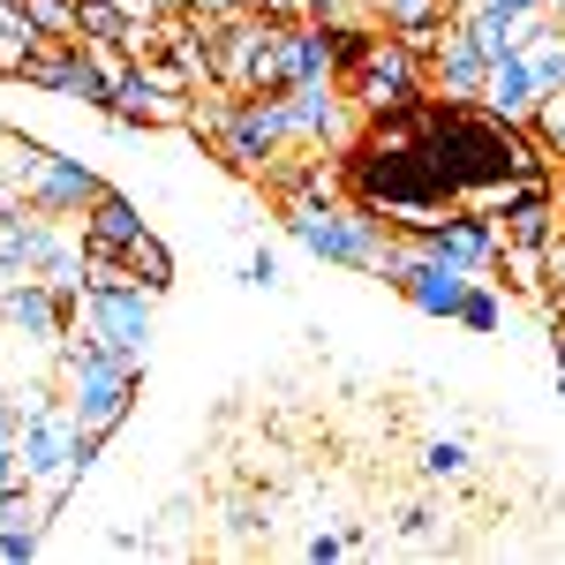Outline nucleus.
<instances>
[{"label": "nucleus", "instance_id": "obj_1", "mask_svg": "<svg viewBox=\"0 0 565 565\" xmlns=\"http://www.w3.org/2000/svg\"><path fill=\"white\" fill-rule=\"evenodd\" d=\"M279 218L309 257L340 264V271H377L392 249V226L354 196H279Z\"/></svg>", "mask_w": 565, "mask_h": 565}, {"label": "nucleus", "instance_id": "obj_2", "mask_svg": "<svg viewBox=\"0 0 565 565\" xmlns=\"http://www.w3.org/2000/svg\"><path fill=\"white\" fill-rule=\"evenodd\" d=\"M204 143H212L234 174H271V159H279L287 143H302V136H295L287 90H264V98H226V114H218V129L204 136Z\"/></svg>", "mask_w": 565, "mask_h": 565}, {"label": "nucleus", "instance_id": "obj_3", "mask_svg": "<svg viewBox=\"0 0 565 565\" xmlns=\"http://www.w3.org/2000/svg\"><path fill=\"white\" fill-rule=\"evenodd\" d=\"M8 167H15V189H23V204H39L53 218H84L90 196L106 189L90 159H68V151H53L39 136H23L15 151H8Z\"/></svg>", "mask_w": 565, "mask_h": 565}, {"label": "nucleus", "instance_id": "obj_4", "mask_svg": "<svg viewBox=\"0 0 565 565\" xmlns=\"http://www.w3.org/2000/svg\"><path fill=\"white\" fill-rule=\"evenodd\" d=\"M151 309H159V295H151V287H136V279H121V287H84V309H76V324H84L90 340H106L114 354H136V362H143V340H151Z\"/></svg>", "mask_w": 565, "mask_h": 565}, {"label": "nucleus", "instance_id": "obj_5", "mask_svg": "<svg viewBox=\"0 0 565 565\" xmlns=\"http://www.w3.org/2000/svg\"><path fill=\"white\" fill-rule=\"evenodd\" d=\"M415 53H423V84H430V98H482L490 53L476 45V31H468L460 15H452V23H437Z\"/></svg>", "mask_w": 565, "mask_h": 565}, {"label": "nucleus", "instance_id": "obj_6", "mask_svg": "<svg viewBox=\"0 0 565 565\" xmlns=\"http://www.w3.org/2000/svg\"><path fill=\"white\" fill-rule=\"evenodd\" d=\"M415 242H423L430 257L460 264V271H498V249H505V234H498V218L468 212V204H452L445 218H430V226H423Z\"/></svg>", "mask_w": 565, "mask_h": 565}, {"label": "nucleus", "instance_id": "obj_7", "mask_svg": "<svg viewBox=\"0 0 565 565\" xmlns=\"http://www.w3.org/2000/svg\"><path fill=\"white\" fill-rule=\"evenodd\" d=\"M482 114H498V121H513L527 129L535 121V106H543V90H535V68H527V53H498L490 61V76H482Z\"/></svg>", "mask_w": 565, "mask_h": 565}, {"label": "nucleus", "instance_id": "obj_8", "mask_svg": "<svg viewBox=\"0 0 565 565\" xmlns=\"http://www.w3.org/2000/svg\"><path fill=\"white\" fill-rule=\"evenodd\" d=\"M136 234H143V212H136L121 189H98L84 212V257H121Z\"/></svg>", "mask_w": 565, "mask_h": 565}, {"label": "nucleus", "instance_id": "obj_9", "mask_svg": "<svg viewBox=\"0 0 565 565\" xmlns=\"http://www.w3.org/2000/svg\"><path fill=\"white\" fill-rule=\"evenodd\" d=\"M121 271H129L136 287H151V295H167V287H174V257H167V242H159V234H151V226H143V234H136L129 249H121Z\"/></svg>", "mask_w": 565, "mask_h": 565}, {"label": "nucleus", "instance_id": "obj_10", "mask_svg": "<svg viewBox=\"0 0 565 565\" xmlns=\"http://www.w3.org/2000/svg\"><path fill=\"white\" fill-rule=\"evenodd\" d=\"M452 324H468L476 340H490V332H505V295H498V279H476L468 287V302H460V317Z\"/></svg>", "mask_w": 565, "mask_h": 565}, {"label": "nucleus", "instance_id": "obj_11", "mask_svg": "<svg viewBox=\"0 0 565 565\" xmlns=\"http://www.w3.org/2000/svg\"><path fill=\"white\" fill-rule=\"evenodd\" d=\"M437 23H452V0H392L385 8V31H399V39H423Z\"/></svg>", "mask_w": 565, "mask_h": 565}, {"label": "nucleus", "instance_id": "obj_12", "mask_svg": "<svg viewBox=\"0 0 565 565\" xmlns=\"http://www.w3.org/2000/svg\"><path fill=\"white\" fill-rule=\"evenodd\" d=\"M527 68H535V90H543V98H551V90H565V31H558V23L527 45Z\"/></svg>", "mask_w": 565, "mask_h": 565}, {"label": "nucleus", "instance_id": "obj_13", "mask_svg": "<svg viewBox=\"0 0 565 565\" xmlns=\"http://www.w3.org/2000/svg\"><path fill=\"white\" fill-rule=\"evenodd\" d=\"M468 468H476V452H468L460 437H430V445H423V476L430 482H460Z\"/></svg>", "mask_w": 565, "mask_h": 565}, {"label": "nucleus", "instance_id": "obj_14", "mask_svg": "<svg viewBox=\"0 0 565 565\" xmlns=\"http://www.w3.org/2000/svg\"><path fill=\"white\" fill-rule=\"evenodd\" d=\"M527 129H535L543 151H551V167H565V90H551V98L535 106V121H527Z\"/></svg>", "mask_w": 565, "mask_h": 565}, {"label": "nucleus", "instance_id": "obj_15", "mask_svg": "<svg viewBox=\"0 0 565 565\" xmlns=\"http://www.w3.org/2000/svg\"><path fill=\"white\" fill-rule=\"evenodd\" d=\"M39 551H45V527L39 521H8V527H0V558H8V565L39 558Z\"/></svg>", "mask_w": 565, "mask_h": 565}, {"label": "nucleus", "instance_id": "obj_16", "mask_svg": "<svg viewBox=\"0 0 565 565\" xmlns=\"http://www.w3.org/2000/svg\"><path fill=\"white\" fill-rule=\"evenodd\" d=\"M392 535H399V543H423V551H437V513H430V505H399Z\"/></svg>", "mask_w": 565, "mask_h": 565}, {"label": "nucleus", "instance_id": "obj_17", "mask_svg": "<svg viewBox=\"0 0 565 565\" xmlns=\"http://www.w3.org/2000/svg\"><path fill=\"white\" fill-rule=\"evenodd\" d=\"M348 551H354L348 527H324V535H309V543H302V558H309V565H332V558H348Z\"/></svg>", "mask_w": 565, "mask_h": 565}, {"label": "nucleus", "instance_id": "obj_18", "mask_svg": "<svg viewBox=\"0 0 565 565\" xmlns=\"http://www.w3.org/2000/svg\"><path fill=\"white\" fill-rule=\"evenodd\" d=\"M242 279H249V287H257V295H271V287H279V257H271V249H249V264H242Z\"/></svg>", "mask_w": 565, "mask_h": 565}, {"label": "nucleus", "instance_id": "obj_19", "mask_svg": "<svg viewBox=\"0 0 565 565\" xmlns=\"http://www.w3.org/2000/svg\"><path fill=\"white\" fill-rule=\"evenodd\" d=\"M543 287H551V295L565 302V226L551 234V242H543Z\"/></svg>", "mask_w": 565, "mask_h": 565}, {"label": "nucleus", "instance_id": "obj_20", "mask_svg": "<svg viewBox=\"0 0 565 565\" xmlns=\"http://www.w3.org/2000/svg\"><path fill=\"white\" fill-rule=\"evenodd\" d=\"M151 15H196V0H151Z\"/></svg>", "mask_w": 565, "mask_h": 565}, {"label": "nucleus", "instance_id": "obj_21", "mask_svg": "<svg viewBox=\"0 0 565 565\" xmlns=\"http://www.w3.org/2000/svg\"><path fill=\"white\" fill-rule=\"evenodd\" d=\"M354 8H362V15H385V8H392V0H354Z\"/></svg>", "mask_w": 565, "mask_h": 565}, {"label": "nucleus", "instance_id": "obj_22", "mask_svg": "<svg viewBox=\"0 0 565 565\" xmlns=\"http://www.w3.org/2000/svg\"><path fill=\"white\" fill-rule=\"evenodd\" d=\"M543 8H551V15H558V23H565V0H543Z\"/></svg>", "mask_w": 565, "mask_h": 565}, {"label": "nucleus", "instance_id": "obj_23", "mask_svg": "<svg viewBox=\"0 0 565 565\" xmlns=\"http://www.w3.org/2000/svg\"><path fill=\"white\" fill-rule=\"evenodd\" d=\"M558 392H565V354H558Z\"/></svg>", "mask_w": 565, "mask_h": 565}]
</instances>
